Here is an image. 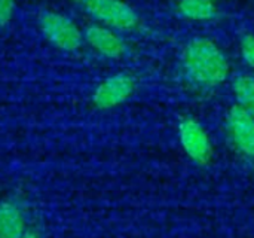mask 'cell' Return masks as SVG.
Segmentation results:
<instances>
[{
  "label": "cell",
  "instance_id": "obj_1",
  "mask_svg": "<svg viewBox=\"0 0 254 238\" xmlns=\"http://www.w3.org/2000/svg\"><path fill=\"white\" fill-rule=\"evenodd\" d=\"M183 70L186 78L204 88H214L229 76V61L222 48L207 39H192L183 51Z\"/></svg>",
  "mask_w": 254,
  "mask_h": 238
},
{
  "label": "cell",
  "instance_id": "obj_2",
  "mask_svg": "<svg viewBox=\"0 0 254 238\" xmlns=\"http://www.w3.org/2000/svg\"><path fill=\"white\" fill-rule=\"evenodd\" d=\"M39 27L43 37L63 52H74L82 46L83 33L79 25L67 15L46 10L40 15Z\"/></svg>",
  "mask_w": 254,
  "mask_h": 238
},
{
  "label": "cell",
  "instance_id": "obj_3",
  "mask_svg": "<svg viewBox=\"0 0 254 238\" xmlns=\"http://www.w3.org/2000/svg\"><path fill=\"white\" fill-rule=\"evenodd\" d=\"M82 6L98 24L116 31H131L138 22V13L125 0H82Z\"/></svg>",
  "mask_w": 254,
  "mask_h": 238
},
{
  "label": "cell",
  "instance_id": "obj_4",
  "mask_svg": "<svg viewBox=\"0 0 254 238\" xmlns=\"http://www.w3.org/2000/svg\"><path fill=\"white\" fill-rule=\"evenodd\" d=\"M179 139L186 155L196 164L205 165L213 158V145L205 128L193 118H185L179 124Z\"/></svg>",
  "mask_w": 254,
  "mask_h": 238
},
{
  "label": "cell",
  "instance_id": "obj_5",
  "mask_svg": "<svg viewBox=\"0 0 254 238\" xmlns=\"http://www.w3.org/2000/svg\"><path fill=\"white\" fill-rule=\"evenodd\" d=\"M135 91V82L128 73H115L98 83L92 94V104L98 110H110L124 104Z\"/></svg>",
  "mask_w": 254,
  "mask_h": 238
},
{
  "label": "cell",
  "instance_id": "obj_6",
  "mask_svg": "<svg viewBox=\"0 0 254 238\" xmlns=\"http://www.w3.org/2000/svg\"><path fill=\"white\" fill-rule=\"evenodd\" d=\"M83 40L97 54L110 60H119L127 52L125 42L118 31L103 24H92L86 27L83 31Z\"/></svg>",
  "mask_w": 254,
  "mask_h": 238
},
{
  "label": "cell",
  "instance_id": "obj_7",
  "mask_svg": "<svg viewBox=\"0 0 254 238\" xmlns=\"http://www.w3.org/2000/svg\"><path fill=\"white\" fill-rule=\"evenodd\" d=\"M228 130L235 148L254 159V118L241 106L235 104L228 113Z\"/></svg>",
  "mask_w": 254,
  "mask_h": 238
},
{
  "label": "cell",
  "instance_id": "obj_8",
  "mask_svg": "<svg viewBox=\"0 0 254 238\" xmlns=\"http://www.w3.org/2000/svg\"><path fill=\"white\" fill-rule=\"evenodd\" d=\"M25 233V221L19 207L10 201L0 204V238H21Z\"/></svg>",
  "mask_w": 254,
  "mask_h": 238
},
{
  "label": "cell",
  "instance_id": "obj_9",
  "mask_svg": "<svg viewBox=\"0 0 254 238\" xmlns=\"http://www.w3.org/2000/svg\"><path fill=\"white\" fill-rule=\"evenodd\" d=\"M177 10L190 21H210L217 15L213 0H179Z\"/></svg>",
  "mask_w": 254,
  "mask_h": 238
},
{
  "label": "cell",
  "instance_id": "obj_10",
  "mask_svg": "<svg viewBox=\"0 0 254 238\" xmlns=\"http://www.w3.org/2000/svg\"><path fill=\"white\" fill-rule=\"evenodd\" d=\"M232 91L237 98V104L246 109L254 118V76L240 75L232 82Z\"/></svg>",
  "mask_w": 254,
  "mask_h": 238
},
{
  "label": "cell",
  "instance_id": "obj_11",
  "mask_svg": "<svg viewBox=\"0 0 254 238\" xmlns=\"http://www.w3.org/2000/svg\"><path fill=\"white\" fill-rule=\"evenodd\" d=\"M240 51L246 64L254 70V34H244L241 37Z\"/></svg>",
  "mask_w": 254,
  "mask_h": 238
},
{
  "label": "cell",
  "instance_id": "obj_12",
  "mask_svg": "<svg viewBox=\"0 0 254 238\" xmlns=\"http://www.w3.org/2000/svg\"><path fill=\"white\" fill-rule=\"evenodd\" d=\"M16 0H0V27L7 25L12 21Z\"/></svg>",
  "mask_w": 254,
  "mask_h": 238
},
{
  "label": "cell",
  "instance_id": "obj_13",
  "mask_svg": "<svg viewBox=\"0 0 254 238\" xmlns=\"http://www.w3.org/2000/svg\"><path fill=\"white\" fill-rule=\"evenodd\" d=\"M21 238H40V236L37 233H34V231H25Z\"/></svg>",
  "mask_w": 254,
  "mask_h": 238
},
{
  "label": "cell",
  "instance_id": "obj_14",
  "mask_svg": "<svg viewBox=\"0 0 254 238\" xmlns=\"http://www.w3.org/2000/svg\"><path fill=\"white\" fill-rule=\"evenodd\" d=\"M213 1H214V0H213Z\"/></svg>",
  "mask_w": 254,
  "mask_h": 238
}]
</instances>
